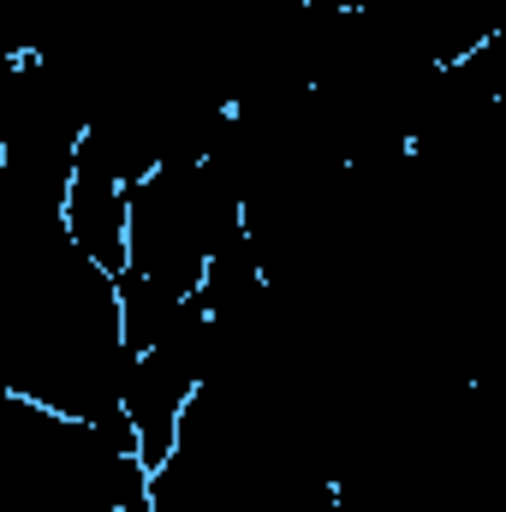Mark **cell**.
<instances>
[{
    "label": "cell",
    "instance_id": "6da1fadb",
    "mask_svg": "<svg viewBox=\"0 0 506 512\" xmlns=\"http://www.w3.org/2000/svg\"><path fill=\"white\" fill-rule=\"evenodd\" d=\"M251 233L239 185L203 161H167L131 185V262L126 274L161 280L173 292H203L215 256Z\"/></svg>",
    "mask_w": 506,
    "mask_h": 512
}]
</instances>
